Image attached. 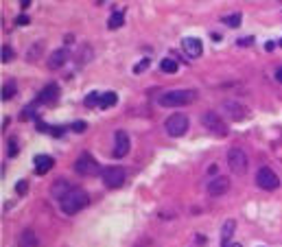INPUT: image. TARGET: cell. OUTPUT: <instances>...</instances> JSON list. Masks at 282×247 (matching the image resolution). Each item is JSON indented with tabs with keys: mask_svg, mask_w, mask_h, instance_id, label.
Here are the masks:
<instances>
[{
	"mask_svg": "<svg viewBox=\"0 0 282 247\" xmlns=\"http://www.w3.org/2000/svg\"><path fill=\"white\" fill-rule=\"evenodd\" d=\"M118 103V94L116 92H105L101 94V101H99V110H110Z\"/></svg>",
	"mask_w": 282,
	"mask_h": 247,
	"instance_id": "18",
	"label": "cell"
},
{
	"mask_svg": "<svg viewBox=\"0 0 282 247\" xmlns=\"http://www.w3.org/2000/svg\"><path fill=\"white\" fill-rule=\"evenodd\" d=\"M182 46H184V53L188 55L190 59L201 57V53H203V44H201V40H197V37H184Z\"/></svg>",
	"mask_w": 282,
	"mask_h": 247,
	"instance_id": "11",
	"label": "cell"
},
{
	"mask_svg": "<svg viewBox=\"0 0 282 247\" xmlns=\"http://www.w3.org/2000/svg\"><path fill=\"white\" fill-rule=\"evenodd\" d=\"M234 228H236V223H234V219H228L223 223V228H221V245L223 247H230L232 243H230V236L234 234Z\"/></svg>",
	"mask_w": 282,
	"mask_h": 247,
	"instance_id": "17",
	"label": "cell"
},
{
	"mask_svg": "<svg viewBox=\"0 0 282 247\" xmlns=\"http://www.w3.org/2000/svg\"><path fill=\"white\" fill-rule=\"evenodd\" d=\"M16 190H18V193H27V181H20V184L16 186Z\"/></svg>",
	"mask_w": 282,
	"mask_h": 247,
	"instance_id": "31",
	"label": "cell"
},
{
	"mask_svg": "<svg viewBox=\"0 0 282 247\" xmlns=\"http://www.w3.org/2000/svg\"><path fill=\"white\" fill-rule=\"evenodd\" d=\"M164 129H166V133H168V136H173V138L184 136V133L188 132V116L182 114V112H175V114H171L166 118Z\"/></svg>",
	"mask_w": 282,
	"mask_h": 247,
	"instance_id": "3",
	"label": "cell"
},
{
	"mask_svg": "<svg viewBox=\"0 0 282 247\" xmlns=\"http://www.w3.org/2000/svg\"><path fill=\"white\" fill-rule=\"evenodd\" d=\"M66 62H68V50L66 49L53 50V53L49 55V68H50V70H57V68H62Z\"/></svg>",
	"mask_w": 282,
	"mask_h": 247,
	"instance_id": "13",
	"label": "cell"
},
{
	"mask_svg": "<svg viewBox=\"0 0 282 247\" xmlns=\"http://www.w3.org/2000/svg\"><path fill=\"white\" fill-rule=\"evenodd\" d=\"M129 151V136L125 129H118V132L114 133V158H125Z\"/></svg>",
	"mask_w": 282,
	"mask_h": 247,
	"instance_id": "10",
	"label": "cell"
},
{
	"mask_svg": "<svg viewBox=\"0 0 282 247\" xmlns=\"http://www.w3.org/2000/svg\"><path fill=\"white\" fill-rule=\"evenodd\" d=\"M37 50H42V42H40V44H35V46H33L31 50H29V57H27L29 62H35V57H37L35 53H37Z\"/></svg>",
	"mask_w": 282,
	"mask_h": 247,
	"instance_id": "27",
	"label": "cell"
},
{
	"mask_svg": "<svg viewBox=\"0 0 282 247\" xmlns=\"http://www.w3.org/2000/svg\"><path fill=\"white\" fill-rule=\"evenodd\" d=\"M276 81H278V83H282V66L276 70Z\"/></svg>",
	"mask_w": 282,
	"mask_h": 247,
	"instance_id": "33",
	"label": "cell"
},
{
	"mask_svg": "<svg viewBox=\"0 0 282 247\" xmlns=\"http://www.w3.org/2000/svg\"><path fill=\"white\" fill-rule=\"evenodd\" d=\"M16 24H18V27H24V24H29V18H27V16H18Z\"/></svg>",
	"mask_w": 282,
	"mask_h": 247,
	"instance_id": "30",
	"label": "cell"
},
{
	"mask_svg": "<svg viewBox=\"0 0 282 247\" xmlns=\"http://www.w3.org/2000/svg\"><path fill=\"white\" fill-rule=\"evenodd\" d=\"M201 123H203V127H206L208 132H212L215 136H228V125L223 123V118H221L216 112H206V114L201 116Z\"/></svg>",
	"mask_w": 282,
	"mask_h": 247,
	"instance_id": "5",
	"label": "cell"
},
{
	"mask_svg": "<svg viewBox=\"0 0 282 247\" xmlns=\"http://www.w3.org/2000/svg\"><path fill=\"white\" fill-rule=\"evenodd\" d=\"M125 22V14L123 11H114V14L110 16V20H107V27L110 29H120Z\"/></svg>",
	"mask_w": 282,
	"mask_h": 247,
	"instance_id": "20",
	"label": "cell"
},
{
	"mask_svg": "<svg viewBox=\"0 0 282 247\" xmlns=\"http://www.w3.org/2000/svg\"><path fill=\"white\" fill-rule=\"evenodd\" d=\"M14 59V50L9 46H2V62H11Z\"/></svg>",
	"mask_w": 282,
	"mask_h": 247,
	"instance_id": "26",
	"label": "cell"
},
{
	"mask_svg": "<svg viewBox=\"0 0 282 247\" xmlns=\"http://www.w3.org/2000/svg\"><path fill=\"white\" fill-rule=\"evenodd\" d=\"M70 190H72V186L68 184V181L62 180V181H57V184L53 186V197H55V199H62L64 195H68Z\"/></svg>",
	"mask_w": 282,
	"mask_h": 247,
	"instance_id": "19",
	"label": "cell"
},
{
	"mask_svg": "<svg viewBox=\"0 0 282 247\" xmlns=\"http://www.w3.org/2000/svg\"><path fill=\"white\" fill-rule=\"evenodd\" d=\"M16 153H18V140L11 138V140H9V155H16Z\"/></svg>",
	"mask_w": 282,
	"mask_h": 247,
	"instance_id": "28",
	"label": "cell"
},
{
	"mask_svg": "<svg viewBox=\"0 0 282 247\" xmlns=\"http://www.w3.org/2000/svg\"><path fill=\"white\" fill-rule=\"evenodd\" d=\"M241 20H243L241 14H232V16H225V18H223V24H225V27L238 29V27H241Z\"/></svg>",
	"mask_w": 282,
	"mask_h": 247,
	"instance_id": "22",
	"label": "cell"
},
{
	"mask_svg": "<svg viewBox=\"0 0 282 247\" xmlns=\"http://www.w3.org/2000/svg\"><path fill=\"white\" fill-rule=\"evenodd\" d=\"M280 46H282V40H280Z\"/></svg>",
	"mask_w": 282,
	"mask_h": 247,
	"instance_id": "36",
	"label": "cell"
},
{
	"mask_svg": "<svg viewBox=\"0 0 282 247\" xmlns=\"http://www.w3.org/2000/svg\"><path fill=\"white\" fill-rule=\"evenodd\" d=\"M14 94H16V81H7V83L2 85V101L14 99Z\"/></svg>",
	"mask_w": 282,
	"mask_h": 247,
	"instance_id": "23",
	"label": "cell"
},
{
	"mask_svg": "<svg viewBox=\"0 0 282 247\" xmlns=\"http://www.w3.org/2000/svg\"><path fill=\"white\" fill-rule=\"evenodd\" d=\"M20 5H22V9H27V7L31 5V0H20Z\"/></svg>",
	"mask_w": 282,
	"mask_h": 247,
	"instance_id": "34",
	"label": "cell"
},
{
	"mask_svg": "<svg viewBox=\"0 0 282 247\" xmlns=\"http://www.w3.org/2000/svg\"><path fill=\"white\" fill-rule=\"evenodd\" d=\"M57 97H59V88H57L55 83H49V85H46V88L40 92L37 101H40V103H53Z\"/></svg>",
	"mask_w": 282,
	"mask_h": 247,
	"instance_id": "15",
	"label": "cell"
},
{
	"mask_svg": "<svg viewBox=\"0 0 282 247\" xmlns=\"http://www.w3.org/2000/svg\"><path fill=\"white\" fill-rule=\"evenodd\" d=\"M53 164H55V160L50 158V155H37L35 158V171L40 173V175H46V173L53 168Z\"/></svg>",
	"mask_w": 282,
	"mask_h": 247,
	"instance_id": "16",
	"label": "cell"
},
{
	"mask_svg": "<svg viewBox=\"0 0 282 247\" xmlns=\"http://www.w3.org/2000/svg\"><path fill=\"white\" fill-rule=\"evenodd\" d=\"M193 101H197V90H193V88L168 90V92H164L162 97L158 99V103L162 107H184Z\"/></svg>",
	"mask_w": 282,
	"mask_h": 247,
	"instance_id": "1",
	"label": "cell"
},
{
	"mask_svg": "<svg viewBox=\"0 0 282 247\" xmlns=\"http://www.w3.org/2000/svg\"><path fill=\"white\" fill-rule=\"evenodd\" d=\"M18 247H40V241H37L35 232L31 228H27L22 234H20V241H18Z\"/></svg>",
	"mask_w": 282,
	"mask_h": 247,
	"instance_id": "14",
	"label": "cell"
},
{
	"mask_svg": "<svg viewBox=\"0 0 282 247\" xmlns=\"http://www.w3.org/2000/svg\"><path fill=\"white\" fill-rule=\"evenodd\" d=\"M256 184L263 190H276L278 186H280V177H278L269 166H260L258 173H256Z\"/></svg>",
	"mask_w": 282,
	"mask_h": 247,
	"instance_id": "7",
	"label": "cell"
},
{
	"mask_svg": "<svg viewBox=\"0 0 282 247\" xmlns=\"http://www.w3.org/2000/svg\"><path fill=\"white\" fill-rule=\"evenodd\" d=\"M228 190H230V180L223 175L212 177V180L208 181V195H210V197H223Z\"/></svg>",
	"mask_w": 282,
	"mask_h": 247,
	"instance_id": "9",
	"label": "cell"
},
{
	"mask_svg": "<svg viewBox=\"0 0 282 247\" xmlns=\"http://www.w3.org/2000/svg\"><path fill=\"white\" fill-rule=\"evenodd\" d=\"M125 180H127V171L123 166H107L103 171V184L107 188H120L125 184Z\"/></svg>",
	"mask_w": 282,
	"mask_h": 247,
	"instance_id": "6",
	"label": "cell"
},
{
	"mask_svg": "<svg viewBox=\"0 0 282 247\" xmlns=\"http://www.w3.org/2000/svg\"><path fill=\"white\" fill-rule=\"evenodd\" d=\"M160 70L166 72V75H173V72H177V62H173V59H162L160 62Z\"/></svg>",
	"mask_w": 282,
	"mask_h": 247,
	"instance_id": "21",
	"label": "cell"
},
{
	"mask_svg": "<svg viewBox=\"0 0 282 247\" xmlns=\"http://www.w3.org/2000/svg\"><path fill=\"white\" fill-rule=\"evenodd\" d=\"M99 171H101V166L90 153H81L79 160L75 162V173H79V175H97Z\"/></svg>",
	"mask_w": 282,
	"mask_h": 247,
	"instance_id": "8",
	"label": "cell"
},
{
	"mask_svg": "<svg viewBox=\"0 0 282 247\" xmlns=\"http://www.w3.org/2000/svg\"><path fill=\"white\" fill-rule=\"evenodd\" d=\"M72 132H85V123H83V120H77V123L75 125H72Z\"/></svg>",
	"mask_w": 282,
	"mask_h": 247,
	"instance_id": "29",
	"label": "cell"
},
{
	"mask_svg": "<svg viewBox=\"0 0 282 247\" xmlns=\"http://www.w3.org/2000/svg\"><path fill=\"white\" fill-rule=\"evenodd\" d=\"M149 68V59H142V62H138L136 66H133V75H140L142 70H147Z\"/></svg>",
	"mask_w": 282,
	"mask_h": 247,
	"instance_id": "25",
	"label": "cell"
},
{
	"mask_svg": "<svg viewBox=\"0 0 282 247\" xmlns=\"http://www.w3.org/2000/svg\"><path fill=\"white\" fill-rule=\"evenodd\" d=\"M99 101H101V94L99 92H92L85 97V105L88 107H99Z\"/></svg>",
	"mask_w": 282,
	"mask_h": 247,
	"instance_id": "24",
	"label": "cell"
},
{
	"mask_svg": "<svg viewBox=\"0 0 282 247\" xmlns=\"http://www.w3.org/2000/svg\"><path fill=\"white\" fill-rule=\"evenodd\" d=\"M223 112L225 114L230 116V118L232 120H243V118H247V116H249V110H247V107H243L241 103H223Z\"/></svg>",
	"mask_w": 282,
	"mask_h": 247,
	"instance_id": "12",
	"label": "cell"
},
{
	"mask_svg": "<svg viewBox=\"0 0 282 247\" xmlns=\"http://www.w3.org/2000/svg\"><path fill=\"white\" fill-rule=\"evenodd\" d=\"M251 42H254V37H243V40L238 42V44H241V46H245V44H251Z\"/></svg>",
	"mask_w": 282,
	"mask_h": 247,
	"instance_id": "32",
	"label": "cell"
},
{
	"mask_svg": "<svg viewBox=\"0 0 282 247\" xmlns=\"http://www.w3.org/2000/svg\"><path fill=\"white\" fill-rule=\"evenodd\" d=\"M228 164H230V168H232L234 175H245L249 160H247V153L243 149L232 147V149L228 151Z\"/></svg>",
	"mask_w": 282,
	"mask_h": 247,
	"instance_id": "4",
	"label": "cell"
},
{
	"mask_svg": "<svg viewBox=\"0 0 282 247\" xmlns=\"http://www.w3.org/2000/svg\"><path fill=\"white\" fill-rule=\"evenodd\" d=\"M88 203H90V195L81 188H72L70 193L64 195V197L59 199L62 212H66V214H77V212H81Z\"/></svg>",
	"mask_w": 282,
	"mask_h": 247,
	"instance_id": "2",
	"label": "cell"
},
{
	"mask_svg": "<svg viewBox=\"0 0 282 247\" xmlns=\"http://www.w3.org/2000/svg\"><path fill=\"white\" fill-rule=\"evenodd\" d=\"M230 247H243V245H238V243H232V245H230Z\"/></svg>",
	"mask_w": 282,
	"mask_h": 247,
	"instance_id": "35",
	"label": "cell"
}]
</instances>
